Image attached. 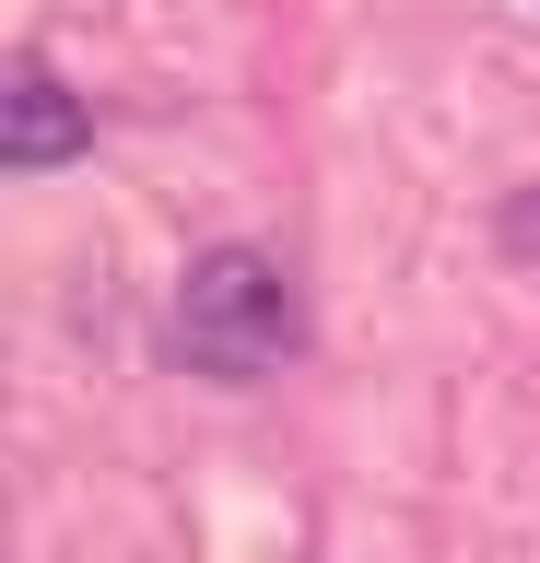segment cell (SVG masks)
<instances>
[{
    "label": "cell",
    "instance_id": "obj_1",
    "mask_svg": "<svg viewBox=\"0 0 540 563\" xmlns=\"http://www.w3.org/2000/svg\"><path fill=\"white\" fill-rule=\"evenodd\" d=\"M294 341H306V294H294V271L271 246H212V258H188L177 352L200 376H271V364H294Z\"/></svg>",
    "mask_w": 540,
    "mask_h": 563
},
{
    "label": "cell",
    "instance_id": "obj_2",
    "mask_svg": "<svg viewBox=\"0 0 540 563\" xmlns=\"http://www.w3.org/2000/svg\"><path fill=\"white\" fill-rule=\"evenodd\" d=\"M82 141H95V118L71 106V82H59L47 59H12V95H0V153H12L24 176H47V165H71Z\"/></svg>",
    "mask_w": 540,
    "mask_h": 563
}]
</instances>
